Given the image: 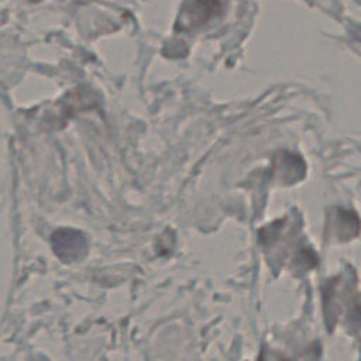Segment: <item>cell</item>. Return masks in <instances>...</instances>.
<instances>
[{"label": "cell", "mask_w": 361, "mask_h": 361, "mask_svg": "<svg viewBox=\"0 0 361 361\" xmlns=\"http://www.w3.org/2000/svg\"><path fill=\"white\" fill-rule=\"evenodd\" d=\"M54 252L65 262H73L82 259L87 250L86 237L72 228H61L51 237Z\"/></svg>", "instance_id": "obj_1"}, {"label": "cell", "mask_w": 361, "mask_h": 361, "mask_svg": "<svg viewBox=\"0 0 361 361\" xmlns=\"http://www.w3.org/2000/svg\"><path fill=\"white\" fill-rule=\"evenodd\" d=\"M292 168H305V164L299 158H296L293 154H283L276 169L279 172V176L288 178L290 180H296L303 175L302 172L292 171Z\"/></svg>", "instance_id": "obj_2"}]
</instances>
